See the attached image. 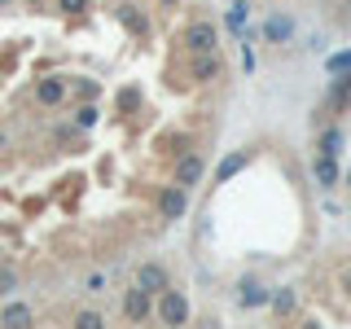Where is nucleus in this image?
I'll list each match as a JSON object with an SVG mask.
<instances>
[{
    "label": "nucleus",
    "instance_id": "18",
    "mask_svg": "<svg viewBox=\"0 0 351 329\" xmlns=\"http://www.w3.org/2000/svg\"><path fill=\"white\" fill-rule=\"evenodd\" d=\"M246 14H250V0H233V9H228V27L241 36V27H246Z\"/></svg>",
    "mask_w": 351,
    "mask_h": 329
},
{
    "label": "nucleus",
    "instance_id": "17",
    "mask_svg": "<svg viewBox=\"0 0 351 329\" xmlns=\"http://www.w3.org/2000/svg\"><path fill=\"white\" fill-rule=\"evenodd\" d=\"M97 119H101V110H97V101H84L80 110H75V127H80V132L97 127Z\"/></svg>",
    "mask_w": 351,
    "mask_h": 329
},
{
    "label": "nucleus",
    "instance_id": "4",
    "mask_svg": "<svg viewBox=\"0 0 351 329\" xmlns=\"http://www.w3.org/2000/svg\"><path fill=\"white\" fill-rule=\"evenodd\" d=\"M184 49L189 53H211L219 49V27L211 18H193L189 27H184Z\"/></svg>",
    "mask_w": 351,
    "mask_h": 329
},
{
    "label": "nucleus",
    "instance_id": "15",
    "mask_svg": "<svg viewBox=\"0 0 351 329\" xmlns=\"http://www.w3.org/2000/svg\"><path fill=\"white\" fill-rule=\"evenodd\" d=\"M263 36H268V44H285L294 36V18L290 14H272L268 22H263Z\"/></svg>",
    "mask_w": 351,
    "mask_h": 329
},
{
    "label": "nucleus",
    "instance_id": "12",
    "mask_svg": "<svg viewBox=\"0 0 351 329\" xmlns=\"http://www.w3.org/2000/svg\"><path fill=\"white\" fill-rule=\"evenodd\" d=\"M237 307H246V312L268 307V290H263L259 277H241V281H237Z\"/></svg>",
    "mask_w": 351,
    "mask_h": 329
},
{
    "label": "nucleus",
    "instance_id": "14",
    "mask_svg": "<svg viewBox=\"0 0 351 329\" xmlns=\"http://www.w3.org/2000/svg\"><path fill=\"white\" fill-rule=\"evenodd\" d=\"M268 307H272V316L290 321V316L299 312V294H294L290 285H281V290H268Z\"/></svg>",
    "mask_w": 351,
    "mask_h": 329
},
{
    "label": "nucleus",
    "instance_id": "2",
    "mask_svg": "<svg viewBox=\"0 0 351 329\" xmlns=\"http://www.w3.org/2000/svg\"><path fill=\"white\" fill-rule=\"evenodd\" d=\"M202 175H206V158H202L197 149H184V154H176L171 180L180 184V189H197V184H202Z\"/></svg>",
    "mask_w": 351,
    "mask_h": 329
},
{
    "label": "nucleus",
    "instance_id": "16",
    "mask_svg": "<svg viewBox=\"0 0 351 329\" xmlns=\"http://www.w3.org/2000/svg\"><path fill=\"white\" fill-rule=\"evenodd\" d=\"M0 325H31V307H27V303H5Z\"/></svg>",
    "mask_w": 351,
    "mask_h": 329
},
{
    "label": "nucleus",
    "instance_id": "6",
    "mask_svg": "<svg viewBox=\"0 0 351 329\" xmlns=\"http://www.w3.org/2000/svg\"><path fill=\"white\" fill-rule=\"evenodd\" d=\"M114 18L123 22V31H128V36L149 40V14H145L141 5H132V0H119V5H114Z\"/></svg>",
    "mask_w": 351,
    "mask_h": 329
},
{
    "label": "nucleus",
    "instance_id": "10",
    "mask_svg": "<svg viewBox=\"0 0 351 329\" xmlns=\"http://www.w3.org/2000/svg\"><path fill=\"white\" fill-rule=\"evenodd\" d=\"M343 149H347V127L343 123H321V132H316V154L338 158Z\"/></svg>",
    "mask_w": 351,
    "mask_h": 329
},
{
    "label": "nucleus",
    "instance_id": "8",
    "mask_svg": "<svg viewBox=\"0 0 351 329\" xmlns=\"http://www.w3.org/2000/svg\"><path fill=\"white\" fill-rule=\"evenodd\" d=\"M123 316H128L132 325L149 321V316H154V294H149V290H141V285L123 290Z\"/></svg>",
    "mask_w": 351,
    "mask_h": 329
},
{
    "label": "nucleus",
    "instance_id": "24",
    "mask_svg": "<svg viewBox=\"0 0 351 329\" xmlns=\"http://www.w3.org/2000/svg\"><path fill=\"white\" fill-rule=\"evenodd\" d=\"M343 290H347V294H351V268H347V272H343Z\"/></svg>",
    "mask_w": 351,
    "mask_h": 329
},
{
    "label": "nucleus",
    "instance_id": "26",
    "mask_svg": "<svg viewBox=\"0 0 351 329\" xmlns=\"http://www.w3.org/2000/svg\"><path fill=\"white\" fill-rule=\"evenodd\" d=\"M5 145H9V136H5V132H0V149H5Z\"/></svg>",
    "mask_w": 351,
    "mask_h": 329
},
{
    "label": "nucleus",
    "instance_id": "22",
    "mask_svg": "<svg viewBox=\"0 0 351 329\" xmlns=\"http://www.w3.org/2000/svg\"><path fill=\"white\" fill-rule=\"evenodd\" d=\"M58 9H62V14H88L93 0H58Z\"/></svg>",
    "mask_w": 351,
    "mask_h": 329
},
{
    "label": "nucleus",
    "instance_id": "3",
    "mask_svg": "<svg viewBox=\"0 0 351 329\" xmlns=\"http://www.w3.org/2000/svg\"><path fill=\"white\" fill-rule=\"evenodd\" d=\"M184 211H189V189H180V184H162L158 189V219L162 224H176V219H184Z\"/></svg>",
    "mask_w": 351,
    "mask_h": 329
},
{
    "label": "nucleus",
    "instance_id": "5",
    "mask_svg": "<svg viewBox=\"0 0 351 329\" xmlns=\"http://www.w3.org/2000/svg\"><path fill=\"white\" fill-rule=\"evenodd\" d=\"M132 285H141V290H149V294H162L171 285V272H167V263H158V259H145L136 268V277H132Z\"/></svg>",
    "mask_w": 351,
    "mask_h": 329
},
{
    "label": "nucleus",
    "instance_id": "19",
    "mask_svg": "<svg viewBox=\"0 0 351 329\" xmlns=\"http://www.w3.org/2000/svg\"><path fill=\"white\" fill-rule=\"evenodd\" d=\"M75 325H80V329H101V325H106V316H101V312H93V307H84V312H75Z\"/></svg>",
    "mask_w": 351,
    "mask_h": 329
},
{
    "label": "nucleus",
    "instance_id": "9",
    "mask_svg": "<svg viewBox=\"0 0 351 329\" xmlns=\"http://www.w3.org/2000/svg\"><path fill=\"white\" fill-rule=\"evenodd\" d=\"M66 80H58V75H44V80H36V106H44V110H58L62 101H66Z\"/></svg>",
    "mask_w": 351,
    "mask_h": 329
},
{
    "label": "nucleus",
    "instance_id": "7",
    "mask_svg": "<svg viewBox=\"0 0 351 329\" xmlns=\"http://www.w3.org/2000/svg\"><path fill=\"white\" fill-rule=\"evenodd\" d=\"M219 75H224V58H219V49L193 53V62H189V80L193 84H215Z\"/></svg>",
    "mask_w": 351,
    "mask_h": 329
},
{
    "label": "nucleus",
    "instance_id": "25",
    "mask_svg": "<svg viewBox=\"0 0 351 329\" xmlns=\"http://www.w3.org/2000/svg\"><path fill=\"white\" fill-rule=\"evenodd\" d=\"M158 5H162V9H176V5H180V0H158Z\"/></svg>",
    "mask_w": 351,
    "mask_h": 329
},
{
    "label": "nucleus",
    "instance_id": "21",
    "mask_svg": "<svg viewBox=\"0 0 351 329\" xmlns=\"http://www.w3.org/2000/svg\"><path fill=\"white\" fill-rule=\"evenodd\" d=\"M18 285H22V277H18L14 268H0V299H9V294H14Z\"/></svg>",
    "mask_w": 351,
    "mask_h": 329
},
{
    "label": "nucleus",
    "instance_id": "1",
    "mask_svg": "<svg viewBox=\"0 0 351 329\" xmlns=\"http://www.w3.org/2000/svg\"><path fill=\"white\" fill-rule=\"evenodd\" d=\"M193 307H189V294L176 290V285H167L162 294H154V321L158 325H189Z\"/></svg>",
    "mask_w": 351,
    "mask_h": 329
},
{
    "label": "nucleus",
    "instance_id": "13",
    "mask_svg": "<svg viewBox=\"0 0 351 329\" xmlns=\"http://www.w3.org/2000/svg\"><path fill=\"white\" fill-rule=\"evenodd\" d=\"M312 180L321 184V189H338V180H343L338 158H329V154H312Z\"/></svg>",
    "mask_w": 351,
    "mask_h": 329
},
{
    "label": "nucleus",
    "instance_id": "23",
    "mask_svg": "<svg viewBox=\"0 0 351 329\" xmlns=\"http://www.w3.org/2000/svg\"><path fill=\"white\" fill-rule=\"evenodd\" d=\"M84 285H88V294H97V290H101V285H106V277H101V272H93V277H88Z\"/></svg>",
    "mask_w": 351,
    "mask_h": 329
},
{
    "label": "nucleus",
    "instance_id": "20",
    "mask_svg": "<svg viewBox=\"0 0 351 329\" xmlns=\"http://www.w3.org/2000/svg\"><path fill=\"white\" fill-rule=\"evenodd\" d=\"M325 71H329V75H351V49H347V53H334V58L325 62Z\"/></svg>",
    "mask_w": 351,
    "mask_h": 329
},
{
    "label": "nucleus",
    "instance_id": "11",
    "mask_svg": "<svg viewBox=\"0 0 351 329\" xmlns=\"http://www.w3.org/2000/svg\"><path fill=\"white\" fill-rule=\"evenodd\" d=\"M250 167V149H233V154H224L219 158V167L211 171V184H228L237 171H246Z\"/></svg>",
    "mask_w": 351,
    "mask_h": 329
}]
</instances>
